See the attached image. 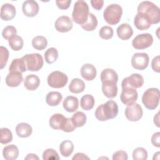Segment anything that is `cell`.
Here are the masks:
<instances>
[{
    "label": "cell",
    "instance_id": "obj_24",
    "mask_svg": "<svg viewBox=\"0 0 160 160\" xmlns=\"http://www.w3.org/2000/svg\"><path fill=\"white\" fill-rule=\"evenodd\" d=\"M40 84V79L39 77L35 74L28 75L24 81V87L29 91L36 90Z\"/></svg>",
    "mask_w": 160,
    "mask_h": 160
},
{
    "label": "cell",
    "instance_id": "obj_44",
    "mask_svg": "<svg viewBox=\"0 0 160 160\" xmlns=\"http://www.w3.org/2000/svg\"><path fill=\"white\" fill-rule=\"evenodd\" d=\"M112 159L113 160H127L128 159V156L126 152L120 150L113 154Z\"/></svg>",
    "mask_w": 160,
    "mask_h": 160
},
{
    "label": "cell",
    "instance_id": "obj_37",
    "mask_svg": "<svg viewBox=\"0 0 160 160\" xmlns=\"http://www.w3.org/2000/svg\"><path fill=\"white\" fill-rule=\"evenodd\" d=\"M1 139L0 142L1 144H6L12 141V132L7 128H2L0 129Z\"/></svg>",
    "mask_w": 160,
    "mask_h": 160
},
{
    "label": "cell",
    "instance_id": "obj_38",
    "mask_svg": "<svg viewBox=\"0 0 160 160\" xmlns=\"http://www.w3.org/2000/svg\"><path fill=\"white\" fill-rule=\"evenodd\" d=\"M132 158L134 160H146L148 158V152L141 147H138L132 152Z\"/></svg>",
    "mask_w": 160,
    "mask_h": 160
},
{
    "label": "cell",
    "instance_id": "obj_22",
    "mask_svg": "<svg viewBox=\"0 0 160 160\" xmlns=\"http://www.w3.org/2000/svg\"><path fill=\"white\" fill-rule=\"evenodd\" d=\"M66 118L62 114L56 113L51 116L49 120V126L54 129H62Z\"/></svg>",
    "mask_w": 160,
    "mask_h": 160
},
{
    "label": "cell",
    "instance_id": "obj_41",
    "mask_svg": "<svg viewBox=\"0 0 160 160\" xmlns=\"http://www.w3.org/2000/svg\"><path fill=\"white\" fill-rule=\"evenodd\" d=\"M9 58V51L2 46H0V69H2L6 65Z\"/></svg>",
    "mask_w": 160,
    "mask_h": 160
},
{
    "label": "cell",
    "instance_id": "obj_35",
    "mask_svg": "<svg viewBox=\"0 0 160 160\" xmlns=\"http://www.w3.org/2000/svg\"><path fill=\"white\" fill-rule=\"evenodd\" d=\"M8 42L10 48L15 51H18L21 50L24 45V41L22 38L18 35L14 36L12 38H11L8 41Z\"/></svg>",
    "mask_w": 160,
    "mask_h": 160
},
{
    "label": "cell",
    "instance_id": "obj_32",
    "mask_svg": "<svg viewBox=\"0 0 160 160\" xmlns=\"http://www.w3.org/2000/svg\"><path fill=\"white\" fill-rule=\"evenodd\" d=\"M95 103L94 97L91 94H85L81 99V107L86 111L91 110L93 108Z\"/></svg>",
    "mask_w": 160,
    "mask_h": 160
},
{
    "label": "cell",
    "instance_id": "obj_31",
    "mask_svg": "<svg viewBox=\"0 0 160 160\" xmlns=\"http://www.w3.org/2000/svg\"><path fill=\"white\" fill-rule=\"evenodd\" d=\"M81 26V28L86 31H92L94 30L98 26V19L96 16L92 13L89 12L88 20Z\"/></svg>",
    "mask_w": 160,
    "mask_h": 160
},
{
    "label": "cell",
    "instance_id": "obj_4",
    "mask_svg": "<svg viewBox=\"0 0 160 160\" xmlns=\"http://www.w3.org/2000/svg\"><path fill=\"white\" fill-rule=\"evenodd\" d=\"M122 15V9L118 4H111L108 6L104 12L103 17L107 23L111 25L118 24Z\"/></svg>",
    "mask_w": 160,
    "mask_h": 160
},
{
    "label": "cell",
    "instance_id": "obj_11",
    "mask_svg": "<svg viewBox=\"0 0 160 160\" xmlns=\"http://www.w3.org/2000/svg\"><path fill=\"white\" fill-rule=\"evenodd\" d=\"M143 77L138 73H133L128 77L123 79L121 82L122 88H139L142 86L144 84Z\"/></svg>",
    "mask_w": 160,
    "mask_h": 160
},
{
    "label": "cell",
    "instance_id": "obj_18",
    "mask_svg": "<svg viewBox=\"0 0 160 160\" xmlns=\"http://www.w3.org/2000/svg\"><path fill=\"white\" fill-rule=\"evenodd\" d=\"M96 69L91 64H84L81 68V75L86 81L93 80L96 78Z\"/></svg>",
    "mask_w": 160,
    "mask_h": 160
},
{
    "label": "cell",
    "instance_id": "obj_26",
    "mask_svg": "<svg viewBox=\"0 0 160 160\" xmlns=\"http://www.w3.org/2000/svg\"><path fill=\"white\" fill-rule=\"evenodd\" d=\"M26 70V65L22 58L13 59L9 67V72H20L22 73Z\"/></svg>",
    "mask_w": 160,
    "mask_h": 160
},
{
    "label": "cell",
    "instance_id": "obj_12",
    "mask_svg": "<svg viewBox=\"0 0 160 160\" xmlns=\"http://www.w3.org/2000/svg\"><path fill=\"white\" fill-rule=\"evenodd\" d=\"M138 97V94L136 89L132 88H122V92L120 95V99L121 102L126 105L135 102Z\"/></svg>",
    "mask_w": 160,
    "mask_h": 160
},
{
    "label": "cell",
    "instance_id": "obj_21",
    "mask_svg": "<svg viewBox=\"0 0 160 160\" xmlns=\"http://www.w3.org/2000/svg\"><path fill=\"white\" fill-rule=\"evenodd\" d=\"M62 106L67 112H74L79 107L78 99L73 96H68L64 99Z\"/></svg>",
    "mask_w": 160,
    "mask_h": 160
},
{
    "label": "cell",
    "instance_id": "obj_51",
    "mask_svg": "<svg viewBox=\"0 0 160 160\" xmlns=\"http://www.w3.org/2000/svg\"><path fill=\"white\" fill-rule=\"evenodd\" d=\"M159 112H158L154 116V123L157 127H159Z\"/></svg>",
    "mask_w": 160,
    "mask_h": 160
},
{
    "label": "cell",
    "instance_id": "obj_7",
    "mask_svg": "<svg viewBox=\"0 0 160 160\" xmlns=\"http://www.w3.org/2000/svg\"><path fill=\"white\" fill-rule=\"evenodd\" d=\"M47 81L48 85L52 88H62L68 83V78L65 73L55 71L49 74Z\"/></svg>",
    "mask_w": 160,
    "mask_h": 160
},
{
    "label": "cell",
    "instance_id": "obj_5",
    "mask_svg": "<svg viewBox=\"0 0 160 160\" xmlns=\"http://www.w3.org/2000/svg\"><path fill=\"white\" fill-rule=\"evenodd\" d=\"M159 90L158 88H151L146 89L142 96L144 106L149 110L155 109L159 102Z\"/></svg>",
    "mask_w": 160,
    "mask_h": 160
},
{
    "label": "cell",
    "instance_id": "obj_20",
    "mask_svg": "<svg viewBox=\"0 0 160 160\" xmlns=\"http://www.w3.org/2000/svg\"><path fill=\"white\" fill-rule=\"evenodd\" d=\"M117 35L122 40L129 39L133 34L132 27L128 23H122L119 25L116 30Z\"/></svg>",
    "mask_w": 160,
    "mask_h": 160
},
{
    "label": "cell",
    "instance_id": "obj_43",
    "mask_svg": "<svg viewBox=\"0 0 160 160\" xmlns=\"http://www.w3.org/2000/svg\"><path fill=\"white\" fill-rule=\"evenodd\" d=\"M76 128V127L74 125V124L73 123L71 118H68L66 119L65 122L64 123V125H63L61 130L66 132H70L74 131Z\"/></svg>",
    "mask_w": 160,
    "mask_h": 160
},
{
    "label": "cell",
    "instance_id": "obj_30",
    "mask_svg": "<svg viewBox=\"0 0 160 160\" xmlns=\"http://www.w3.org/2000/svg\"><path fill=\"white\" fill-rule=\"evenodd\" d=\"M59 151L64 157L69 156L74 151V144L70 140L63 141L59 145Z\"/></svg>",
    "mask_w": 160,
    "mask_h": 160
},
{
    "label": "cell",
    "instance_id": "obj_13",
    "mask_svg": "<svg viewBox=\"0 0 160 160\" xmlns=\"http://www.w3.org/2000/svg\"><path fill=\"white\" fill-rule=\"evenodd\" d=\"M54 26L56 31L58 32H66L72 29L73 23L69 17L67 16H61L56 20Z\"/></svg>",
    "mask_w": 160,
    "mask_h": 160
},
{
    "label": "cell",
    "instance_id": "obj_36",
    "mask_svg": "<svg viewBox=\"0 0 160 160\" xmlns=\"http://www.w3.org/2000/svg\"><path fill=\"white\" fill-rule=\"evenodd\" d=\"M58 58V51L55 48H48L44 53L45 61L48 64H52Z\"/></svg>",
    "mask_w": 160,
    "mask_h": 160
},
{
    "label": "cell",
    "instance_id": "obj_9",
    "mask_svg": "<svg viewBox=\"0 0 160 160\" xmlns=\"http://www.w3.org/2000/svg\"><path fill=\"white\" fill-rule=\"evenodd\" d=\"M153 42V38L149 33L137 35L132 41V47L136 49H144L150 47Z\"/></svg>",
    "mask_w": 160,
    "mask_h": 160
},
{
    "label": "cell",
    "instance_id": "obj_27",
    "mask_svg": "<svg viewBox=\"0 0 160 160\" xmlns=\"http://www.w3.org/2000/svg\"><path fill=\"white\" fill-rule=\"evenodd\" d=\"M101 81L102 82L104 81H111L117 83L118 81V75L114 69L106 68L102 70L101 73Z\"/></svg>",
    "mask_w": 160,
    "mask_h": 160
},
{
    "label": "cell",
    "instance_id": "obj_3",
    "mask_svg": "<svg viewBox=\"0 0 160 160\" xmlns=\"http://www.w3.org/2000/svg\"><path fill=\"white\" fill-rule=\"evenodd\" d=\"M89 13L88 3L83 0H79L74 5L72 19L76 24L82 25L88 20Z\"/></svg>",
    "mask_w": 160,
    "mask_h": 160
},
{
    "label": "cell",
    "instance_id": "obj_48",
    "mask_svg": "<svg viewBox=\"0 0 160 160\" xmlns=\"http://www.w3.org/2000/svg\"><path fill=\"white\" fill-rule=\"evenodd\" d=\"M91 4L92 7L96 10H100L102 9L104 5L103 0H91Z\"/></svg>",
    "mask_w": 160,
    "mask_h": 160
},
{
    "label": "cell",
    "instance_id": "obj_33",
    "mask_svg": "<svg viewBox=\"0 0 160 160\" xmlns=\"http://www.w3.org/2000/svg\"><path fill=\"white\" fill-rule=\"evenodd\" d=\"M71 119L76 128H80L86 124L87 117L83 112L77 111L72 115Z\"/></svg>",
    "mask_w": 160,
    "mask_h": 160
},
{
    "label": "cell",
    "instance_id": "obj_25",
    "mask_svg": "<svg viewBox=\"0 0 160 160\" xmlns=\"http://www.w3.org/2000/svg\"><path fill=\"white\" fill-rule=\"evenodd\" d=\"M32 127L28 123L20 122L16 127V134L22 138H25L30 136L32 134Z\"/></svg>",
    "mask_w": 160,
    "mask_h": 160
},
{
    "label": "cell",
    "instance_id": "obj_46",
    "mask_svg": "<svg viewBox=\"0 0 160 160\" xmlns=\"http://www.w3.org/2000/svg\"><path fill=\"white\" fill-rule=\"evenodd\" d=\"M71 3V0H64V1H61V0H57L56 1V4L57 6L60 9H67L69 8L70 6V4Z\"/></svg>",
    "mask_w": 160,
    "mask_h": 160
},
{
    "label": "cell",
    "instance_id": "obj_2",
    "mask_svg": "<svg viewBox=\"0 0 160 160\" xmlns=\"http://www.w3.org/2000/svg\"><path fill=\"white\" fill-rule=\"evenodd\" d=\"M138 12L143 14L149 21L151 24H157L160 21V9L154 3L145 1L138 6Z\"/></svg>",
    "mask_w": 160,
    "mask_h": 160
},
{
    "label": "cell",
    "instance_id": "obj_10",
    "mask_svg": "<svg viewBox=\"0 0 160 160\" xmlns=\"http://www.w3.org/2000/svg\"><path fill=\"white\" fill-rule=\"evenodd\" d=\"M149 58L145 52H136L133 54L131 58L132 66L138 70L145 69L149 64Z\"/></svg>",
    "mask_w": 160,
    "mask_h": 160
},
{
    "label": "cell",
    "instance_id": "obj_29",
    "mask_svg": "<svg viewBox=\"0 0 160 160\" xmlns=\"http://www.w3.org/2000/svg\"><path fill=\"white\" fill-rule=\"evenodd\" d=\"M84 82L79 78L72 79L69 85V89L70 92L75 94L82 92L84 90Z\"/></svg>",
    "mask_w": 160,
    "mask_h": 160
},
{
    "label": "cell",
    "instance_id": "obj_42",
    "mask_svg": "<svg viewBox=\"0 0 160 160\" xmlns=\"http://www.w3.org/2000/svg\"><path fill=\"white\" fill-rule=\"evenodd\" d=\"M42 159L44 160H59L60 158L58 153L54 149L49 148L43 152Z\"/></svg>",
    "mask_w": 160,
    "mask_h": 160
},
{
    "label": "cell",
    "instance_id": "obj_14",
    "mask_svg": "<svg viewBox=\"0 0 160 160\" xmlns=\"http://www.w3.org/2000/svg\"><path fill=\"white\" fill-rule=\"evenodd\" d=\"M39 7L38 3L34 0L25 1L22 6L23 14L28 17L32 18L37 15L39 12Z\"/></svg>",
    "mask_w": 160,
    "mask_h": 160
},
{
    "label": "cell",
    "instance_id": "obj_49",
    "mask_svg": "<svg viewBox=\"0 0 160 160\" xmlns=\"http://www.w3.org/2000/svg\"><path fill=\"white\" fill-rule=\"evenodd\" d=\"M72 160H85V159H89V158L86 156L85 154L82 153V152H77L76 154H74V156L72 158Z\"/></svg>",
    "mask_w": 160,
    "mask_h": 160
},
{
    "label": "cell",
    "instance_id": "obj_1",
    "mask_svg": "<svg viewBox=\"0 0 160 160\" xmlns=\"http://www.w3.org/2000/svg\"><path fill=\"white\" fill-rule=\"evenodd\" d=\"M118 114V106L116 102L109 100L99 106L95 111V117L100 121L114 119Z\"/></svg>",
    "mask_w": 160,
    "mask_h": 160
},
{
    "label": "cell",
    "instance_id": "obj_39",
    "mask_svg": "<svg viewBox=\"0 0 160 160\" xmlns=\"http://www.w3.org/2000/svg\"><path fill=\"white\" fill-rule=\"evenodd\" d=\"M113 34H114L113 29L109 26H102L99 31V35L100 38L105 40H108L112 38L113 36Z\"/></svg>",
    "mask_w": 160,
    "mask_h": 160
},
{
    "label": "cell",
    "instance_id": "obj_17",
    "mask_svg": "<svg viewBox=\"0 0 160 160\" xmlns=\"http://www.w3.org/2000/svg\"><path fill=\"white\" fill-rule=\"evenodd\" d=\"M22 74L20 72H9L6 77V84L9 87H17L22 81Z\"/></svg>",
    "mask_w": 160,
    "mask_h": 160
},
{
    "label": "cell",
    "instance_id": "obj_45",
    "mask_svg": "<svg viewBox=\"0 0 160 160\" xmlns=\"http://www.w3.org/2000/svg\"><path fill=\"white\" fill-rule=\"evenodd\" d=\"M159 60H160V56H156L154 57L151 62V68L152 70L156 72H160V64H159Z\"/></svg>",
    "mask_w": 160,
    "mask_h": 160
},
{
    "label": "cell",
    "instance_id": "obj_16",
    "mask_svg": "<svg viewBox=\"0 0 160 160\" xmlns=\"http://www.w3.org/2000/svg\"><path fill=\"white\" fill-rule=\"evenodd\" d=\"M102 91L104 96L109 99L115 98L118 93V87L116 82L104 81L102 82Z\"/></svg>",
    "mask_w": 160,
    "mask_h": 160
},
{
    "label": "cell",
    "instance_id": "obj_19",
    "mask_svg": "<svg viewBox=\"0 0 160 160\" xmlns=\"http://www.w3.org/2000/svg\"><path fill=\"white\" fill-rule=\"evenodd\" d=\"M134 24L138 29L141 31L149 29L151 25L148 19L141 12H138L135 16Z\"/></svg>",
    "mask_w": 160,
    "mask_h": 160
},
{
    "label": "cell",
    "instance_id": "obj_6",
    "mask_svg": "<svg viewBox=\"0 0 160 160\" xmlns=\"http://www.w3.org/2000/svg\"><path fill=\"white\" fill-rule=\"evenodd\" d=\"M26 63L27 70L30 71H38L44 64L42 56L38 53H31L25 54L22 57Z\"/></svg>",
    "mask_w": 160,
    "mask_h": 160
},
{
    "label": "cell",
    "instance_id": "obj_8",
    "mask_svg": "<svg viewBox=\"0 0 160 160\" xmlns=\"http://www.w3.org/2000/svg\"><path fill=\"white\" fill-rule=\"evenodd\" d=\"M124 114L129 121L135 122L139 121L142 118L143 111L142 107L135 102L127 105Z\"/></svg>",
    "mask_w": 160,
    "mask_h": 160
},
{
    "label": "cell",
    "instance_id": "obj_15",
    "mask_svg": "<svg viewBox=\"0 0 160 160\" xmlns=\"http://www.w3.org/2000/svg\"><path fill=\"white\" fill-rule=\"evenodd\" d=\"M16 14V10L14 5L9 3H5L1 7L0 17L4 21H10L12 19Z\"/></svg>",
    "mask_w": 160,
    "mask_h": 160
},
{
    "label": "cell",
    "instance_id": "obj_23",
    "mask_svg": "<svg viewBox=\"0 0 160 160\" xmlns=\"http://www.w3.org/2000/svg\"><path fill=\"white\" fill-rule=\"evenodd\" d=\"M2 155L6 160L16 159L19 155V149L14 144L8 145L3 148Z\"/></svg>",
    "mask_w": 160,
    "mask_h": 160
},
{
    "label": "cell",
    "instance_id": "obj_28",
    "mask_svg": "<svg viewBox=\"0 0 160 160\" xmlns=\"http://www.w3.org/2000/svg\"><path fill=\"white\" fill-rule=\"evenodd\" d=\"M62 99V94L57 91H50L46 96V102L50 106H58Z\"/></svg>",
    "mask_w": 160,
    "mask_h": 160
},
{
    "label": "cell",
    "instance_id": "obj_40",
    "mask_svg": "<svg viewBox=\"0 0 160 160\" xmlns=\"http://www.w3.org/2000/svg\"><path fill=\"white\" fill-rule=\"evenodd\" d=\"M16 34L17 30L13 26H7L3 29L2 31V36L3 38L8 41L13 36H16Z\"/></svg>",
    "mask_w": 160,
    "mask_h": 160
},
{
    "label": "cell",
    "instance_id": "obj_50",
    "mask_svg": "<svg viewBox=\"0 0 160 160\" xmlns=\"http://www.w3.org/2000/svg\"><path fill=\"white\" fill-rule=\"evenodd\" d=\"M24 159H29V160H38L39 159V157L34 153H29L24 158Z\"/></svg>",
    "mask_w": 160,
    "mask_h": 160
},
{
    "label": "cell",
    "instance_id": "obj_34",
    "mask_svg": "<svg viewBox=\"0 0 160 160\" xmlns=\"http://www.w3.org/2000/svg\"><path fill=\"white\" fill-rule=\"evenodd\" d=\"M48 45L46 38L42 36H36L32 40V47L39 51L44 49Z\"/></svg>",
    "mask_w": 160,
    "mask_h": 160
},
{
    "label": "cell",
    "instance_id": "obj_47",
    "mask_svg": "<svg viewBox=\"0 0 160 160\" xmlns=\"http://www.w3.org/2000/svg\"><path fill=\"white\" fill-rule=\"evenodd\" d=\"M151 143L154 146L160 147V132H156L154 133L151 137Z\"/></svg>",
    "mask_w": 160,
    "mask_h": 160
}]
</instances>
